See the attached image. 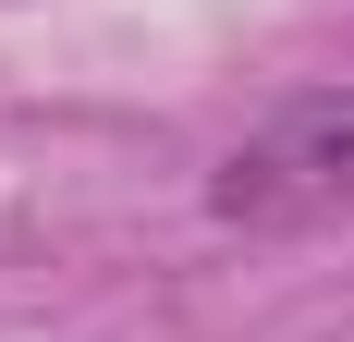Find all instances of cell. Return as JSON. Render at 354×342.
Returning <instances> with one entry per match:
<instances>
[{"mask_svg":"<svg viewBox=\"0 0 354 342\" xmlns=\"http://www.w3.org/2000/svg\"><path fill=\"white\" fill-rule=\"evenodd\" d=\"M208 208L232 220V233H293V220L354 208V86H306V98H281L232 159L208 171Z\"/></svg>","mask_w":354,"mask_h":342,"instance_id":"obj_1","label":"cell"}]
</instances>
